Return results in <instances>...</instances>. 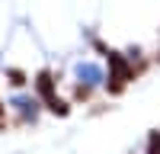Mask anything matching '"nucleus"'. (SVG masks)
Returning <instances> with one entry per match:
<instances>
[{
    "label": "nucleus",
    "mask_w": 160,
    "mask_h": 154,
    "mask_svg": "<svg viewBox=\"0 0 160 154\" xmlns=\"http://www.w3.org/2000/svg\"><path fill=\"white\" fill-rule=\"evenodd\" d=\"M109 68H112V74H109V93H122L125 84L135 77V71L128 68V61L122 55H109Z\"/></svg>",
    "instance_id": "f257e3e1"
},
{
    "label": "nucleus",
    "mask_w": 160,
    "mask_h": 154,
    "mask_svg": "<svg viewBox=\"0 0 160 154\" xmlns=\"http://www.w3.org/2000/svg\"><path fill=\"white\" fill-rule=\"evenodd\" d=\"M35 87H38V93H42L45 100H51V96H55V77H51L48 71H42V74L35 77Z\"/></svg>",
    "instance_id": "f03ea898"
},
{
    "label": "nucleus",
    "mask_w": 160,
    "mask_h": 154,
    "mask_svg": "<svg viewBox=\"0 0 160 154\" xmlns=\"http://www.w3.org/2000/svg\"><path fill=\"white\" fill-rule=\"evenodd\" d=\"M148 154H160V132H154L148 138Z\"/></svg>",
    "instance_id": "7ed1b4c3"
},
{
    "label": "nucleus",
    "mask_w": 160,
    "mask_h": 154,
    "mask_svg": "<svg viewBox=\"0 0 160 154\" xmlns=\"http://www.w3.org/2000/svg\"><path fill=\"white\" fill-rule=\"evenodd\" d=\"M48 106H51V112H58V116H64V112H68V103H61V100H55V96L48 100Z\"/></svg>",
    "instance_id": "20e7f679"
},
{
    "label": "nucleus",
    "mask_w": 160,
    "mask_h": 154,
    "mask_svg": "<svg viewBox=\"0 0 160 154\" xmlns=\"http://www.w3.org/2000/svg\"><path fill=\"white\" fill-rule=\"evenodd\" d=\"M7 77H10V84H13V87H22V84H26V74H22V71H10Z\"/></svg>",
    "instance_id": "39448f33"
},
{
    "label": "nucleus",
    "mask_w": 160,
    "mask_h": 154,
    "mask_svg": "<svg viewBox=\"0 0 160 154\" xmlns=\"http://www.w3.org/2000/svg\"><path fill=\"white\" fill-rule=\"evenodd\" d=\"M0 119H3V106H0Z\"/></svg>",
    "instance_id": "423d86ee"
}]
</instances>
